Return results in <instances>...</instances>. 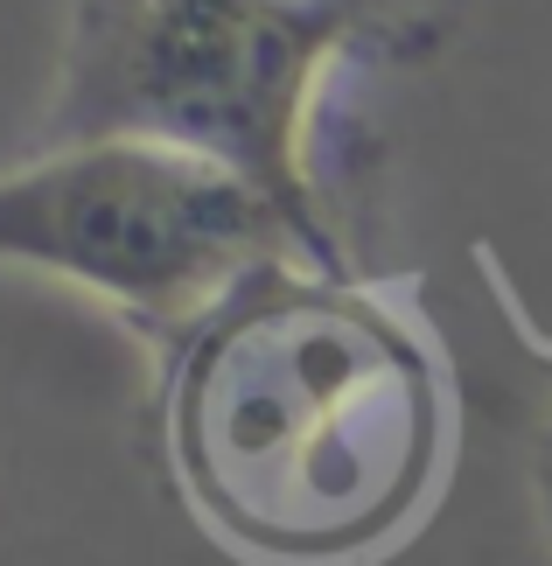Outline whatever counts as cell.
<instances>
[{
  "label": "cell",
  "instance_id": "3",
  "mask_svg": "<svg viewBox=\"0 0 552 566\" xmlns=\"http://www.w3.org/2000/svg\"><path fill=\"white\" fill-rule=\"evenodd\" d=\"M280 252L315 259L246 176L154 140L35 147L0 176V266L98 294L162 350Z\"/></svg>",
  "mask_w": 552,
  "mask_h": 566
},
{
  "label": "cell",
  "instance_id": "4",
  "mask_svg": "<svg viewBox=\"0 0 552 566\" xmlns=\"http://www.w3.org/2000/svg\"><path fill=\"white\" fill-rule=\"evenodd\" d=\"M322 8L350 14L371 35V56L399 63V56H427L455 21V0H322Z\"/></svg>",
  "mask_w": 552,
  "mask_h": 566
},
{
  "label": "cell",
  "instance_id": "5",
  "mask_svg": "<svg viewBox=\"0 0 552 566\" xmlns=\"http://www.w3.org/2000/svg\"><path fill=\"white\" fill-rule=\"evenodd\" d=\"M532 490H539V511H545V532H552V406H545L539 441H532Z\"/></svg>",
  "mask_w": 552,
  "mask_h": 566
},
{
  "label": "cell",
  "instance_id": "1",
  "mask_svg": "<svg viewBox=\"0 0 552 566\" xmlns=\"http://www.w3.org/2000/svg\"><path fill=\"white\" fill-rule=\"evenodd\" d=\"M162 454L259 566H364L427 517L455 391L399 287L280 252L162 350Z\"/></svg>",
  "mask_w": 552,
  "mask_h": 566
},
{
  "label": "cell",
  "instance_id": "2",
  "mask_svg": "<svg viewBox=\"0 0 552 566\" xmlns=\"http://www.w3.org/2000/svg\"><path fill=\"white\" fill-rule=\"evenodd\" d=\"M371 35L322 0H71L42 147L154 140L246 176L322 266L343 238L315 189V98Z\"/></svg>",
  "mask_w": 552,
  "mask_h": 566
}]
</instances>
